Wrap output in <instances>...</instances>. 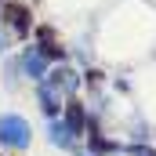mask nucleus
Here are the masks:
<instances>
[{
	"instance_id": "obj_9",
	"label": "nucleus",
	"mask_w": 156,
	"mask_h": 156,
	"mask_svg": "<svg viewBox=\"0 0 156 156\" xmlns=\"http://www.w3.org/2000/svg\"><path fill=\"white\" fill-rule=\"evenodd\" d=\"M0 51H4V37H0Z\"/></svg>"
},
{
	"instance_id": "obj_2",
	"label": "nucleus",
	"mask_w": 156,
	"mask_h": 156,
	"mask_svg": "<svg viewBox=\"0 0 156 156\" xmlns=\"http://www.w3.org/2000/svg\"><path fill=\"white\" fill-rule=\"evenodd\" d=\"M4 22H7L15 33H26V29H29V11H26L22 4H7V7H4Z\"/></svg>"
},
{
	"instance_id": "obj_5",
	"label": "nucleus",
	"mask_w": 156,
	"mask_h": 156,
	"mask_svg": "<svg viewBox=\"0 0 156 156\" xmlns=\"http://www.w3.org/2000/svg\"><path fill=\"white\" fill-rule=\"evenodd\" d=\"M22 66H26V73H29V76H44V58H40V55H26V62H22Z\"/></svg>"
},
{
	"instance_id": "obj_8",
	"label": "nucleus",
	"mask_w": 156,
	"mask_h": 156,
	"mask_svg": "<svg viewBox=\"0 0 156 156\" xmlns=\"http://www.w3.org/2000/svg\"><path fill=\"white\" fill-rule=\"evenodd\" d=\"M134 156H156L153 149H142V145H134Z\"/></svg>"
},
{
	"instance_id": "obj_3",
	"label": "nucleus",
	"mask_w": 156,
	"mask_h": 156,
	"mask_svg": "<svg viewBox=\"0 0 156 156\" xmlns=\"http://www.w3.org/2000/svg\"><path fill=\"white\" fill-rule=\"evenodd\" d=\"M40 105H44L47 116H58V87L55 83H44L40 87Z\"/></svg>"
},
{
	"instance_id": "obj_7",
	"label": "nucleus",
	"mask_w": 156,
	"mask_h": 156,
	"mask_svg": "<svg viewBox=\"0 0 156 156\" xmlns=\"http://www.w3.org/2000/svg\"><path fill=\"white\" fill-rule=\"evenodd\" d=\"M51 138H55L58 145H69V127H66V123H55V127H51Z\"/></svg>"
},
{
	"instance_id": "obj_4",
	"label": "nucleus",
	"mask_w": 156,
	"mask_h": 156,
	"mask_svg": "<svg viewBox=\"0 0 156 156\" xmlns=\"http://www.w3.org/2000/svg\"><path fill=\"white\" fill-rule=\"evenodd\" d=\"M66 120H69V131L76 134L80 127H83V109H80V102H73L69 98V109H66Z\"/></svg>"
},
{
	"instance_id": "obj_6",
	"label": "nucleus",
	"mask_w": 156,
	"mask_h": 156,
	"mask_svg": "<svg viewBox=\"0 0 156 156\" xmlns=\"http://www.w3.org/2000/svg\"><path fill=\"white\" fill-rule=\"evenodd\" d=\"M37 55H40V58H44V55H47V58H62V47H55L51 40H44V37H40V47H37Z\"/></svg>"
},
{
	"instance_id": "obj_1",
	"label": "nucleus",
	"mask_w": 156,
	"mask_h": 156,
	"mask_svg": "<svg viewBox=\"0 0 156 156\" xmlns=\"http://www.w3.org/2000/svg\"><path fill=\"white\" fill-rule=\"evenodd\" d=\"M0 142L4 145H15V149H26L29 145V123L22 116H0Z\"/></svg>"
}]
</instances>
